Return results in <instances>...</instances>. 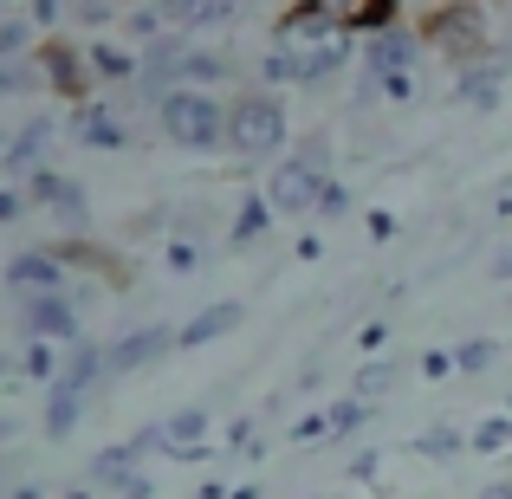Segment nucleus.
Segmentation results:
<instances>
[{
    "instance_id": "f257e3e1",
    "label": "nucleus",
    "mask_w": 512,
    "mask_h": 499,
    "mask_svg": "<svg viewBox=\"0 0 512 499\" xmlns=\"http://www.w3.org/2000/svg\"><path fill=\"white\" fill-rule=\"evenodd\" d=\"M273 46L299 59V85H331V78L350 65L357 52V33L344 26L338 0H305V7H286V20L273 26Z\"/></svg>"
},
{
    "instance_id": "f03ea898",
    "label": "nucleus",
    "mask_w": 512,
    "mask_h": 499,
    "mask_svg": "<svg viewBox=\"0 0 512 499\" xmlns=\"http://www.w3.org/2000/svg\"><path fill=\"white\" fill-rule=\"evenodd\" d=\"M156 130L175 143V150H227V104L214 98V91H169L163 104H156Z\"/></svg>"
},
{
    "instance_id": "7ed1b4c3",
    "label": "nucleus",
    "mask_w": 512,
    "mask_h": 499,
    "mask_svg": "<svg viewBox=\"0 0 512 499\" xmlns=\"http://www.w3.org/2000/svg\"><path fill=\"white\" fill-rule=\"evenodd\" d=\"M227 150L240 163H266V156L286 150V104L273 91H240L227 104Z\"/></svg>"
},
{
    "instance_id": "20e7f679",
    "label": "nucleus",
    "mask_w": 512,
    "mask_h": 499,
    "mask_svg": "<svg viewBox=\"0 0 512 499\" xmlns=\"http://www.w3.org/2000/svg\"><path fill=\"white\" fill-rule=\"evenodd\" d=\"M7 292L13 299H59L65 292V260L59 247H33V253H13L7 260Z\"/></svg>"
},
{
    "instance_id": "39448f33",
    "label": "nucleus",
    "mask_w": 512,
    "mask_h": 499,
    "mask_svg": "<svg viewBox=\"0 0 512 499\" xmlns=\"http://www.w3.org/2000/svg\"><path fill=\"white\" fill-rule=\"evenodd\" d=\"M325 188H331L325 169H312V163H299V156H292V163L273 169V182H266V201H273L279 214H318Z\"/></svg>"
},
{
    "instance_id": "423d86ee",
    "label": "nucleus",
    "mask_w": 512,
    "mask_h": 499,
    "mask_svg": "<svg viewBox=\"0 0 512 499\" xmlns=\"http://www.w3.org/2000/svg\"><path fill=\"white\" fill-rule=\"evenodd\" d=\"M26 201L52 208V221H59L65 234H85V221H91V201H85V188H78V182H65L59 169H39V175H26Z\"/></svg>"
},
{
    "instance_id": "0eeeda50",
    "label": "nucleus",
    "mask_w": 512,
    "mask_h": 499,
    "mask_svg": "<svg viewBox=\"0 0 512 499\" xmlns=\"http://www.w3.org/2000/svg\"><path fill=\"white\" fill-rule=\"evenodd\" d=\"M20 331H26V344H85V331H78V305L65 299H26L20 305Z\"/></svg>"
},
{
    "instance_id": "6e6552de",
    "label": "nucleus",
    "mask_w": 512,
    "mask_h": 499,
    "mask_svg": "<svg viewBox=\"0 0 512 499\" xmlns=\"http://www.w3.org/2000/svg\"><path fill=\"white\" fill-rule=\"evenodd\" d=\"M169 350H182V344H175V331H169V325H143V331H124L117 344H104V370H111V376L150 370V363H163Z\"/></svg>"
},
{
    "instance_id": "1a4fd4ad",
    "label": "nucleus",
    "mask_w": 512,
    "mask_h": 499,
    "mask_svg": "<svg viewBox=\"0 0 512 499\" xmlns=\"http://www.w3.org/2000/svg\"><path fill=\"white\" fill-rule=\"evenodd\" d=\"M415 52H422V39H415L409 26H389V33L363 39V78H376V85H389V78H409Z\"/></svg>"
},
{
    "instance_id": "9d476101",
    "label": "nucleus",
    "mask_w": 512,
    "mask_h": 499,
    "mask_svg": "<svg viewBox=\"0 0 512 499\" xmlns=\"http://www.w3.org/2000/svg\"><path fill=\"white\" fill-rule=\"evenodd\" d=\"M39 72H46V85L52 91H65V98H85L98 78H91V59L78 46H65V39H46L39 46Z\"/></svg>"
},
{
    "instance_id": "9b49d317",
    "label": "nucleus",
    "mask_w": 512,
    "mask_h": 499,
    "mask_svg": "<svg viewBox=\"0 0 512 499\" xmlns=\"http://www.w3.org/2000/svg\"><path fill=\"white\" fill-rule=\"evenodd\" d=\"M428 39L435 46H448L454 59H461V72L474 65V52L487 46V26H480V13H467V7H441L435 20H428Z\"/></svg>"
},
{
    "instance_id": "f8f14e48",
    "label": "nucleus",
    "mask_w": 512,
    "mask_h": 499,
    "mask_svg": "<svg viewBox=\"0 0 512 499\" xmlns=\"http://www.w3.org/2000/svg\"><path fill=\"white\" fill-rule=\"evenodd\" d=\"M208 409H175L169 422H163V454L169 461H201L208 454Z\"/></svg>"
},
{
    "instance_id": "ddd939ff",
    "label": "nucleus",
    "mask_w": 512,
    "mask_h": 499,
    "mask_svg": "<svg viewBox=\"0 0 512 499\" xmlns=\"http://www.w3.org/2000/svg\"><path fill=\"white\" fill-rule=\"evenodd\" d=\"M240 318H247V305H240V299H214L208 312H195L182 331H175V344H182V350H195V344H214V337H227V331L240 325Z\"/></svg>"
},
{
    "instance_id": "4468645a",
    "label": "nucleus",
    "mask_w": 512,
    "mask_h": 499,
    "mask_svg": "<svg viewBox=\"0 0 512 499\" xmlns=\"http://www.w3.org/2000/svg\"><path fill=\"white\" fill-rule=\"evenodd\" d=\"M98 376H104V344H72V357H65V370H59V383L52 389H72V396H91L98 389Z\"/></svg>"
},
{
    "instance_id": "2eb2a0df",
    "label": "nucleus",
    "mask_w": 512,
    "mask_h": 499,
    "mask_svg": "<svg viewBox=\"0 0 512 499\" xmlns=\"http://www.w3.org/2000/svg\"><path fill=\"white\" fill-rule=\"evenodd\" d=\"M78 143H91V150H124V111H117V104H98V111H78Z\"/></svg>"
},
{
    "instance_id": "dca6fc26",
    "label": "nucleus",
    "mask_w": 512,
    "mask_h": 499,
    "mask_svg": "<svg viewBox=\"0 0 512 499\" xmlns=\"http://www.w3.org/2000/svg\"><path fill=\"white\" fill-rule=\"evenodd\" d=\"M500 78H506V59H474L454 91H461L474 111H493V104H500Z\"/></svg>"
},
{
    "instance_id": "f3484780",
    "label": "nucleus",
    "mask_w": 512,
    "mask_h": 499,
    "mask_svg": "<svg viewBox=\"0 0 512 499\" xmlns=\"http://www.w3.org/2000/svg\"><path fill=\"white\" fill-rule=\"evenodd\" d=\"M46 143H52V124H26L20 137L7 143L0 169H7V175H39V169H46V163H39V156H46Z\"/></svg>"
},
{
    "instance_id": "a211bd4d",
    "label": "nucleus",
    "mask_w": 512,
    "mask_h": 499,
    "mask_svg": "<svg viewBox=\"0 0 512 499\" xmlns=\"http://www.w3.org/2000/svg\"><path fill=\"white\" fill-rule=\"evenodd\" d=\"M85 59H91V78H98V85H137L143 78V59H130L124 46H104V39L85 52Z\"/></svg>"
},
{
    "instance_id": "6ab92c4d",
    "label": "nucleus",
    "mask_w": 512,
    "mask_h": 499,
    "mask_svg": "<svg viewBox=\"0 0 512 499\" xmlns=\"http://www.w3.org/2000/svg\"><path fill=\"white\" fill-rule=\"evenodd\" d=\"M344 26L363 33V39H376V33H389V26H402V7L396 0H357V7H344Z\"/></svg>"
},
{
    "instance_id": "aec40b11",
    "label": "nucleus",
    "mask_w": 512,
    "mask_h": 499,
    "mask_svg": "<svg viewBox=\"0 0 512 499\" xmlns=\"http://www.w3.org/2000/svg\"><path fill=\"white\" fill-rule=\"evenodd\" d=\"M137 461H143V454L130 448V441H124V448H104L98 461H91V480H98V487H111V493H117V487H124L130 474H143Z\"/></svg>"
},
{
    "instance_id": "412c9836",
    "label": "nucleus",
    "mask_w": 512,
    "mask_h": 499,
    "mask_svg": "<svg viewBox=\"0 0 512 499\" xmlns=\"http://www.w3.org/2000/svg\"><path fill=\"white\" fill-rule=\"evenodd\" d=\"M273 201H266V195H240V208H234V234H227V240H234V247H247V240L253 234H266V227H273Z\"/></svg>"
},
{
    "instance_id": "4be33fe9",
    "label": "nucleus",
    "mask_w": 512,
    "mask_h": 499,
    "mask_svg": "<svg viewBox=\"0 0 512 499\" xmlns=\"http://www.w3.org/2000/svg\"><path fill=\"white\" fill-rule=\"evenodd\" d=\"M85 402H91V396L52 389V396H46V435H72V428H78V415H85Z\"/></svg>"
},
{
    "instance_id": "5701e85b",
    "label": "nucleus",
    "mask_w": 512,
    "mask_h": 499,
    "mask_svg": "<svg viewBox=\"0 0 512 499\" xmlns=\"http://www.w3.org/2000/svg\"><path fill=\"white\" fill-rule=\"evenodd\" d=\"M512 448V415H487V422L467 435V454H506Z\"/></svg>"
},
{
    "instance_id": "b1692460",
    "label": "nucleus",
    "mask_w": 512,
    "mask_h": 499,
    "mask_svg": "<svg viewBox=\"0 0 512 499\" xmlns=\"http://www.w3.org/2000/svg\"><path fill=\"white\" fill-rule=\"evenodd\" d=\"M46 85V72H39V52L20 65H0V98H20V91H39Z\"/></svg>"
},
{
    "instance_id": "393cba45",
    "label": "nucleus",
    "mask_w": 512,
    "mask_h": 499,
    "mask_svg": "<svg viewBox=\"0 0 512 499\" xmlns=\"http://www.w3.org/2000/svg\"><path fill=\"white\" fill-rule=\"evenodd\" d=\"M20 59H33V26L0 20V65H20Z\"/></svg>"
},
{
    "instance_id": "a878e982",
    "label": "nucleus",
    "mask_w": 512,
    "mask_h": 499,
    "mask_svg": "<svg viewBox=\"0 0 512 499\" xmlns=\"http://www.w3.org/2000/svg\"><path fill=\"white\" fill-rule=\"evenodd\" d=\"M325 415H331V435H357V428L376 415V402H357V396H344V402H331Z\"/></svg>"
},
{
    "instance_id": "bb28decb",
    "label": "nucleus",
    "mask_w": 512,
    "mask_h": 499,
    "mask_svg": "<svg viewBox=\"0 0 512 499\" xmlns=\"http://www.w3.org/2000/svg\"><path fill=\"white\" fill-rule=\"evenodd\" d=\"M260 85H299V59L273 46V52L260 59Z\"/></svg>"
},
{
    "instance_id": "cd10ccee",
    "label": "nucleus",
    "mask_w": 512,
    "mask_h": 499,
    "mask_svg": "<svg viewBox=\"0 0 512 499\" xmlns=\"http://www.w3.org/2000/svg\"><path fill=\"white\" fill-rule=\"evenodd\" d=\"M493 357H500V344H487V337H480V344H461V350H454V370H461V376H480V370H493Z\"/></svg>"
},
{
    "instance_id": "c85d7f7f",
    "label": "nucleus",
    "mask_w": 512,
    "mask_h": 499,
    "mask_svg": "<svg viewBox=\"0 0 512 499\" xmlns=\"http://www.w3.org/2000/svg\"><path fill=\"white\" fill-rule=\"evenodd\" d=\"M286 435H292V448H312V441H338V435H331V415H318V409H312V415H299Z\"/></svg>"
},
{
    "instance_id": "c756f323",
    "label": "nucleus",
    "mask_w": 512,
    "mask_h": 499,
    "mask_svg": "<svg viewBox=\"0 0 512 499\" xmlns=\"http://www.w3.org/2000/svg\"><path fill=\"white\" fill-rule=\"evenodd\" d=\"M20 370L33 376V383H59V363H52V344H26Z\"/></svg>"
},
{
    "instance_id": "7c9ffc66",
    "label": "nucleus",
    "mask_w": 512,
    "mask_h": 499,
    "mask_svg": "<svg viewBox=\"0 0 512 499\" xmlns=\"http://www.w3.org/2000/svg\"><path fill=\"white\" fill-rule=\"evenodd\" d=\"M389 383H396V370H389V363H370V370H357V389H350V396H357V402H376Z\"/></svg>"
},
{
    "instance_id": "2f4dec72",
    "label": "nucleus",
    "mask_w": 512,
    "mask_h": 499,
    "mask_svg": "<svg viewBox=\"0 0 512 499\" xmlns=\"http://www.w3.org/2000/svg\"><path fill=\"white\" fill-rule=\"evenodd\" d=\"M124 26H130V39H150L156 46V39H163V7H137Z\"/></svg>"
},
{
    "instance_id": "473e14b6",
    "label": "nucleus",
    "mask_w": 512,
    "mask_h": 499,
    "mask_svg": "<svg viewBox=\"0 0 512 499\" xmlns=\"http://www.w3.org/2000/svg\"><path fill=\"white\" fill-rule=\"evenodd\" d=\"M467 441L461 435H415V454H428V461H448V454H461Z\"/></svg>"
},
{
    "instance_id": "72a5a7b5",
    "label": "nucleus",
    "mask_w": 512,
    "mask_h": 499,
    "mask_svg": "<svg viewBox=\"0 0 512 499\" xmlns=\"http://www.w3.org/2000/svg\"><path fill=\"white\" fill-rule=\"evenodd\" d=\"M163 260H169V273H195V266H201V247H195V240H169V253H163Z\"/></svg>"
},
{
    "instance_id": "f704fd0d",
    "label": "nucleus",
    "mask_w": 512,
    "mask_h": 499,
    "mask_svg": "<svg viewBox=\"0 0 512 499\" xmlns=\"http://www.w3.org/2000/svg\"><path fill=\"white\" fill-rule=\"evenodd\" d=\"M422 376H428V383H448V376H454V350H428V357H422Z\"/></svg>"
},
{
    "instance_id": "c9c22d12",
    "label": "nucleus",
    "mask_w": 512,
    "mask_h": 499,
    "mask_svg": "<svg viewBox=\"0 0 512 499\" xmlns=\"http://www.w3.org/2000/svg\"><path fill=\"white\" fill-rule=\"evenodd\" d=\"M20 214H26V195L20 188H0V227H13Z\"/></svg>"
},
{
    "instance_id": "e433bc0d",
    "label": "nucleus",
    "mask_w": 512,
    "mask_h": 499,
    "mask_svg": "<svg viewBox=\"0 0 512 499\" xmlns=\"http://www.w3.org/2000/svg\"><path fill=\"white\" fill-rule=\"evenodd\" d=\"M65 13H72V7H52V0H33V7H26V20H33V26H59Z\"/></svg>"
},
{
    "instance_id": "4c0bfd02",
    "label": "nucleus",
    "mask_w": 512,
    "mask_h": 499,
    "mask_svg": "<svg viewBox=\"0 0 512 499\" xmlns=\"http://www.w3.org/2000/svg\"><path fill=\"white\" fill-rule=\"evenodd\" d=\"M344 208H350V195H344L338 182H331V188H325V201H318V214H325V221H331V214H344Z\"/></svg>"
},
{
    "instance_id": "58836bf2",
    "label": "nucleus",
    "mask_w": 512,
    "mask_h": 499,
    "mask_svg": "<svg viewBox=\"0 0 512 499\" xmlns=\"http://www.w3.org/2000/svg\"><path fill=\"white\" fill-rule=\"evenodd\" d=\"M117 493H124V499H150V493H156V480H150V474H130Z\"/></svg>"
},
{
    "instance_id": "ea45409f",
    "label": "nucleus",
    "mask_w": 512,
    "mask_h": 499,
    "mask_svg": "<svg viewBox=\"0 0 512 499\" xmlns=\"http://www.w3.org/2000/svg\"><path fill=\"white\" fill-rule=\"evenodd\" d=\"M370 240H396V214L376 208V214H370Z\"/></svg>"
},
{
    "instance_id": "a19ab883",
    "label": "nucleus",
    "mask_w": 512,
    "mask_h": 499,
    "mask_svg": "<svg viewBox=\"0 0 512 499\" xmlns=\"http://www.w3.org/2000/svg\"><path fill=\"white\" fill-rule=\"evenodd\" d=\"M493 279H500V286H512V247L493 253Z\"/></svg>"
},
{
    "instance_id": "79ce46f5",
    "label": "nucleus",
    "mask_w": 512,
    "mask_h": 499,
    "mask_svg": "<svg viewBox=\"0 0 512 499\" xmlns=\"http://www.w3.org/2000/svg\"><path fill=\"white\" fill-rule=\"evenodd\" d=\"M376 467H383V461H376V454H357V461H350V480H370Z\"/></svg>"
},
{
    "instance_id": "37998d69",
    "label": "nucleus",
    "mask_w": 512,
    "mask_h": 499,
    "mask_svg": "<svg viewBox=\"0 0 512 499\" xmlns=\"http://www.w3.org/2000/svg\"><path fill=\"white\" fill-rule=\"evenodd\" d=\"M78 13V26H104V20H111V7H72Z\"/></svg>"
},
{
    "instance_id": "c03bdc74",
    "label": "nucleus",
    "mask_w": 512,
    "mask_h": 499,
    "mask_svg": "<svg viewBox=\"0 0 512 499\" xmlns=\"http://www.w3.org/2000/svg\"><path fill=\"white\" fill-rule=\"evenodd\" d=\"M493 208H500V214H512V182L500 188V201H493Z\"/></svg>"
},
{
    "instance_id": "a18cd8bd",
    "label": "nucleus",
    "mask_w": 512,
    "mask_h": 499,
    "mask_svg": "<svg viewBox=\"0 0 512 499\" xmlns=\"http://www.w3.org/2000/svg\"><path fill=\"white\" fill-rule=\"evenodd\" d=\"M0 441H13V415H0Z\"/></svg>"
},
{
    "instance_id": "49530a36",
    "label": "nucleus",
    "mask_w": 512,
    "mask_h": 499,
    "mask_svg": "<svg viewBox=\"0 0 512 499\" xmlns=\"http://www.w3.org/2000/svg\"><path fill=\"white\" fill-rule=\"evenodd\" d=\"M13 499H39V487H13Z\"/></svg>"
},
{
    "instance_id": "de8ad7c7",
    "label": "nucleus",
    "mask_w": 512,
    "mask_h": 499,
    "mask_svg": "<svg viewBox=\"0 0 512 499\" xmlns=\"http://www.w3.org/2000/svg\"><path fill=\"white\" fill-rule=\"evenodd\" d=\"M7 143H13V137H7V130H0V156H7Z\"/></svg>"
},
{
    "instance_id": "09e8293b",
    "label": "nucleus",
    "mask_w": 512,
    "mask_h": 499,
    "mask_svg": "<svg viewBox=\"0 0 512 499\" xmlns=\"http://www.w3.org/2000/svg\"><path fill=\"white\" fill-rule=\"evenodd\" d=\"M0 376H7V357H0Z\"/></svg>"
}]
</instances>
